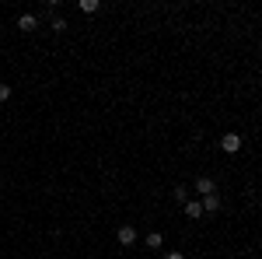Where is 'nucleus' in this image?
I'll return each instance as SVG.
<instances>
[{
    "mask_svg": "<svg viewBox=\"0 0 262 259\" xmlns=\"http://www.w3.org/2000/svg\"><path fill=\"white\" fill-rule=\"evenodd\" d=\"M116 238H119V245H133V242L140 238V231H137L133 224H119V231H116Z\"/></svg>",
    "mask_w": 262,
    "mask_h": 259,
    "instance_id": "obj_1",
    "label": "nucleus"
},
{
    "mask_svg": "<svg viewBox=\"0 0 262 259\" xmlns=\"http://www.w3.org/2000/svg\"><path fill=\"white\" fill-rule=\"evenodd\" d=\"M221 147L227 151V154H238V151H242V137H238V133H224Z\"/></svg>",
    "mask_w": 262,
    "mask_h": 259,
    "instance_id": "obj_2",
    "label": "nucleus"
},
{
    "mask_svg": "<svg viewBox=\"0 0 262 259\" xmlns=\"http://www.w3.org/2000/svg\"><path fill=\"white\" fill-rule=\"evenodd\" d=\"M196 193H200V196H210V193H217V182L210 179V175H200V179H196Z\"/></svg>",
    "mask_w": 262,
    "mask_h": 259,
    "instance_id": "obj_3",
    "label": "nucleus"
},
{
    "mask_svg": "<svg viewBox=\"0 0 262 259\" xmlns=\"http://www.w3.org/2000/svg\"><path fill=\"white\" fill-rule=\"evenodd\" d=\"M200 203H203V214H217V210H221V196H217V193H210V196H203Z\"/></svg>",
    "mask_w": 262,
    "mask_h": 259,
    "instance_id": "obj_4",
    "label": "nucleus"
},
{
    "mask_svg": "<svg viewBox=\"0 0 262 259\" xmlns=\"http://www.w3.org/2000/svg\"><path fill=\"white\" fill-rule=\"evenodd\" d=\"M18 28H21V32H35V28H39V18H35V14H21Z\"/></svg>",
    "mask_w": 262,
    "mask_h": 259,
    "instance_id": "obj_5",
    "label": "nucleus"
},
{
    "mask_svg": "<svg viewBox=\"0 0 262 259\" xmlns=\"http://www.w3.org/2000/svg\"><path fill=\"white\" fill-rule=\"evenodd\" d=\"M185 214H189L192 221H200L203 217V203L200 200H189V203H185Z\"/></svg>",
    "mask_w": 262,
    "mask_h": 259,
    "instance_id": "obj_6",
    "label": "nucleus"
},
{
    "mask_svg": "<svg viewBox=\"0 0 262 259\" xmlns=\"http://www.w3.org/2000/svg\"><path fill=\"white\" fill-rule=\"evenodd\" d=\"M143 245H147V249H161V245H164V235H161V231H150V235L143 238Z\"/></svg>",
    "mask_w": 262,
    "mask_h": 259,
    "instance_id": "obj_7",
    "label": "nucleus"
},
{
    "mask_svg": "<svg viewBox=\"0 0 262 259\" xmlns=\"http://www.w3.org/2000/svg\"><path fill=\"white\" fill-rule=\"evenodd\" d=\"M171 200L185 207V203H189V189H185V186H175V189H171Z\"/></svg>",
    "mask_w": 262,
    "mask_h": 259,
    "instance_id": "obj_8",
    "label": "nucleus"
},
{
    "mask_svg": "<svg viewBox=\"0 0 262 259\" xmlns=\"http://www.w3.org/2000/svg\"><path fill=\"white\" fill-rule=\"evenodd\" d=\"M77 7H81V14H95L101 4H98V0H77Z\"/></svg>",
    "mask_w": 262,
    "mask_h": 259,
    "instance_id": "obj_9",
    "label": "nucleus"
},
{
    "mask_svg": "<svg viewBox=\"0 0 262 259\" xmlns=\"http://www.w3.org/2000/svg\"><path fill=\"white\" fill-rule=\"evenodd\" d=\"M53 28H56V32H67V21H63L60 14H53Z\"/></svg>",
    "mask_w": 262,
    "mask_h": 259,
    "instance_id": "obj_10",
    "label": "nucleus"
},
{
    "mask_svg": "<svg viewBox=\"0 0 262 259\" xmlns=\"http://www.w3.org/2000/svg\"><path fill=\"white\" fill-rule=\"evenodd\" d=\"M11 98V84H0V102H7Z\"/></svg>",
    "mask_w": 262,
    "mask_h": 259,
    "instance_id": "obj_11",
    "label": "nucleus"
},
{
    "mask_svg": "<svg viewBox=\"0 0 262 259\" xmlns=\"http://www.w3.org/2000/svg\"><path fill=\"white\" fill-rule=\"evenodd\" d=\"M164 259H185L182 252H164Z\"/></svg>",
    "mask_w": 262,
    "mask_h": 259,
    "instance_id": "obj_12",
    "label": "nucleus"
}]
</instances>
